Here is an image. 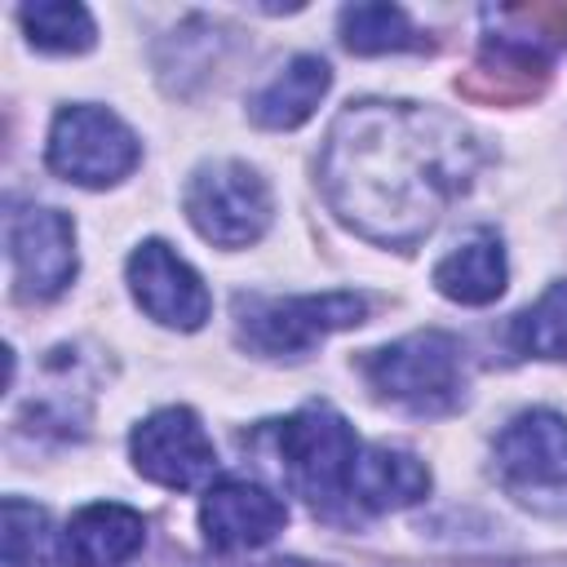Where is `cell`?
Masks as SVG:
<instances>
[{
    "label": "cell",
    "mask_w": 567,
    "mask_h": 567,
    "mask_svg": "<svg viewBox=\"0 0 567 567\" xmlns=\"http://www.w3.org/2000/svg\"><path fill=\"white\" fill-rule=\"evenodd\" d=\"M18 22L27 31V40L44 53H84L97 40V27L89 18L84 4L71 0H40V4H22Z\"/></svg>",
    "instance_id": "17"
},
{
    "label": "cell",
    "mask_w": 567,
    "mask_h": 567,
    "mask_svg": "<svg viewBox=\"0 0 567 567\" xmlns=\"http://www.w3.org/2000/svg\"><path fill=\"white\" fill-rule=\"evenodd\" d=\"M128 456H133V470L142 478H151L159 487H173V492L199 487L217 470L213 439L204 434V425H199V416L190 408H159V412H151L133 430Z\"/></svg>",
    "instance_id": "7"
},
{
    "label": "cell",
    "mask_w": 567,
    "mask_h": 567,
    "mask_svg": "<svg viewBox=\"0 0 567 567\" xmlns=\"http://www.w3.org/2000/svg\"><path fill=\"white\" fill-rule=\"evenodd\" d=\"M514 346L536 359H567V284L545 288V297L523 310L509 328Z\"/></svg>",
    "instance_id": "19"
},
{
    "label": "cell",
    "mask_w": 567,
    "mask_h": 567,
    "mask_svg": "<svg viewBox=\"0 0 567 567\" xmlns=\"http://www.w3.org/2000/svg\"><path fill=\"white\" fill-rule=\"evenodd\" d=\"M430 492V470L399 447H359L350 474V514L408 509Z\"/></svg>",
    "instance_id": "12"
},
{
    "label": "cell",
    "mask_w": 567,
    "mask_h": 567,
    "mask_svg": "<svg viewBox=\"0 0 567 567\" xmlns=\"http://www.w3.org/2000/svg\"><path fill=\"white\" fill-rule=\"evenodd\" d=\"M496 465L523 492L567 487V416L549 408L514 416L496 439Z\"/></svg>",
    "instance_id": "11"
},
{
    "label": "cell",
    "mask_w": 567,
    "mask_h": 567,
    "mask_svg": "<svg viewBox=\"0 0 567 567\" xmlns=\"http://www.w3.org/2000/svg\"><path fill=\"white\" fill-rule=\"evenodd\" d=\"M368 301L359 292H319V297H239L235 323L239 341L266 359H301L323 337L363 323Z\"/></svg>",
    "instance_id": "4"
},
{
    "label": "cell",
    "mask_w": 567,
    "mask_h": 567,
    "mask_svg": "<svg viewBox=\"0 0 567 567\" xmlns=\"http://www.w3.org/2000/svg\"><path fill=\"white\" fill-rule=\"evenodd\" d=\"M128 288L137 297V306L164 323V328H182V332H195L213 301H208V288L204 279L164 244V239H146L133 257H128Z\"/></svg>",
    "instance_id": "9"
},
{
    "label": "cell",
    "mask_w": 567,
    "mask_h": 567,
    "mask_svg": "<svg viewBox=\"0 0 567 567\" xmlns=\"http://www.w3.org/2000/svg\"><path fill=\"white\" fill-rule=\"evenodd\" d=\"M478 159V137L439 106L350 102L319 151V186L354 235L412 248L474 182Z\"/></svg>",
    "instance_id": "1"
},
{
    "label": "cell",
    "mask_w": 567,
    "mask_h": 567,
    "mask_svg": "<svg viewBox=\"0 0 567 567\" xmlns=\"http://www.w3.org/2000/svg\"><path fill=\"white\" fill-rule=\"evenodd\" d=\"M9 257L22 301H49L75 279V226L58 208H18L9 217Z\"/></svg>",
    "instance_id": "8"
},
{
    "label": "cell",
    "mask_w": 567,
    "mask_h": 567,
    "mask_svg": "<svg viewBox=\"0 0 567 567\" xmlns=\"http://www.w3.org/2000/svg\"><path fill=\"white\" fill-rule=\"evenodd\" d=\"M288 523V509L284 501L261 487V483H248V478H221L208 487L204 505H199V527H204V540L221 554H235V549H257L266 540H275Z\"/></svg>",
    "instance_id": "10"
},
{
    "label": "cell",
    "mask_w": 567,
    "mask_h": 567,
    "mask_svg": "<svg viewBox=\"0 0 567 567\" xmlns=\"http://www.w3.org/2000/svg\"><path fill=\"white\" fill-rule=\"evenodd\" d=\"M359 447L363 443L354 439L350 421L328 403H306L279 425V456L292 492L328 518L350 514V474Z\"/></svg>",
    "instance_id": "2"
},
{
    "label": "cell",
    "mask_w": 567,
    "mask_h": 567,
    "mask_svg": "<svg viewBox=\"0 0 567 567\" xmlns=\"http://www.w3.org/2000/svg\"><path fill=\"white\" fill-rule=\"evenodd\" d=\"M328 84H332L328 62L315 58V53H301L248 97V115H252V124L275 128V133L297 128V124H306L315 115V106L323 102Z\"/></svg>",
    "instance_id": "14"
},
{
    "label": "cell",
    "mask_w": 567,
    "mask_h": 567,
    "mask_svg": "<svg viewBox=\"0 0 567 567\" xmlns=\"http://www.w3.org/2000/svg\"><path fill=\"white\" fill-rule=\"evenodd\" d=\"M505 252L492 235H478V239H465L461 248H452L439 266H434V288L447 297V301H461V306H487L505 292Z\"/></svg>",
    "instance_id": "15"
},
{
    "label": "cell",
    "mask_w": 567,
    "mask_h": 567,
    "mask_svg": "<svg viewBox=\"0 0 567 567\" xmlns=\"http://www.w3.org/2000/svg\"><path fill=\"white\" fill-rule=\"evenodd\" d=\"M368 385L421 416H439L452 412L465 394V359H461V341L447 332H408L381 350H372L363 363Z\"/></svg>",
    "instance_id": "3"
},
{
    "label": "cell",
    "mask_w": 567,
    "mask_h": 567,
    "mask_svg": "<svg viewBox=\"0 0 567 567\" xmlns=\"http://www.w3.org/2000/svg\"><path fill=\"white\" fill-rule=\"evenodd\" d=\"M0 567H62L49 514L22 496L4 501V558Z\"/></svg>",
    "instance_id": "18"
},
{
    "label": "cell",
    "mask_w": 567,
    "mask_h": 567,
    "mask_svg": "<svg viewBox=\"0 0 567 567\" xmlns=\"http://www.w3.org/2000/svg\"><path fill=\"white\" fill-rule=\"evenodd\" d=\"M341 44L350 53H403V49H421L425 40L416 35V27L408 22V13L399 4H346L341 9Z\"/></svg>",
    "instance_id": "16"
},
{
    "label": "cell",
    "mask_w": 567,
    "mask_h": 567,
    "mask_svg": "<svg viewBox=\"0 0 567 567\" xmlns=\"http://www.w3.org/2000/svg\"><path fill=\"white\" fill-rule=\"evenodd\" d=\"M142 540H146V523L137 509L97 501V505H84L66 523L62 549L75 567H120L142 549Z\"/></svg>",
    "instance_id": "13"
},
{
    "label": "cell",
    "mask_w": 567,
    "mask_h": 567,
    "mask_svg": "<svg viewBox=\"0 0 567 567\" xmlns=\"http://www.w3.org/2000/svg\"><path fill=\"white\" fill-rule=\"evenodd\" d=\"M186 217L190 226L217 248H248L270 226V186L244 159H213L199 164L186 182Z\"/></svg>",
    "instance_id": "5"
},
{
    "label": "cell",
    "mask_w": 567,
    "mask_h": 567,
    "mask_svg": "<svg viewBox=\"0 0 567 567\" xmlns=\"http://www.w3.org/2000/svg\"><path fill=\"white\" fill-rule=\"evenodd\" d=\"M137 155L142 146L133 128L106 106H89V102L62 106L53 115L49 146H44L49 168L75 186H115L120 177L133 173Z\"/></svg>",
    "instance_id": "6"
}]
</instances>
